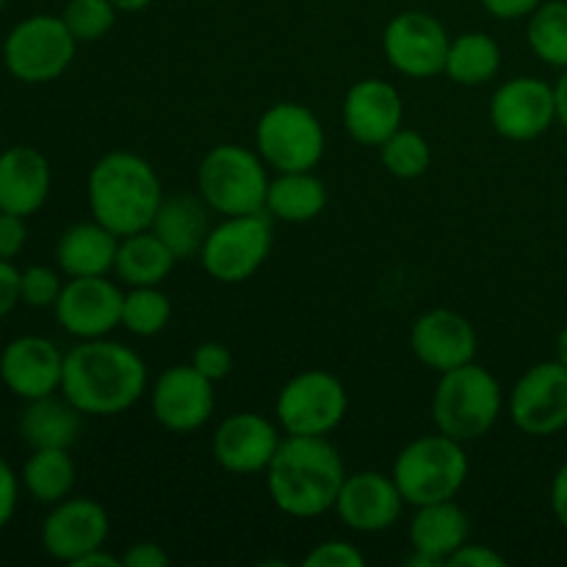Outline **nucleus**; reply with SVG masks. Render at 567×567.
<instances>
[{
    "label": "nucleus",
    "mask_w": 567,
    "mask_h": 567,
    "mask_svg": "<svg viewBox=\"0 0 567 567\" xmlns=\"http://www.w3.org/2000/svg\"><path fill=\"white\" fill-rule=\"evenodd\" d=\"M147 391V365L131 347L109 338L81 341L64 352L61 393L83 415L109 419L131 410Z\"/></svg>",
    "instance_id": "nucleus-1"
},
{
    "label": "nucleus",
    "mask_w": 567,
    "mask_h": 567,
    "mask_svg": "<svg viewBox=\"0 0 567 567\" xmlns=\"http://www.w3.org/2000/svg\"><path fill=\"white\" fill-rule=\"evenodd\" d=\"M347 468L327 437L286 435L266 468V487L288 518H319L336 509Z\"/></svg>",
    "instance_id": "nucleus-2"
},
{
    "label": "nucleus",
    "mask_w": 567,
    "mask_h": 567,
    "mask_svg": "<svg viewBox=\"0 0 567 567\" xmlns=\"http://www.w3.org/2000/svg\"><path fill=\"white\" fill-rule=\"evenodd\" d=\"M86 199L92 219L122 238L153 227L155 214L164 203V188L147 158L114 150L89 172Z\"/></svg>",
    "instance_id": "nucleus-3"
},
{
    "label": "nucleus",
    "mask_w": 567,
    "mask_h": 567,
    "mask_svg": "<svg viewBox=\"0 0 567 567\" xmlns=\"http://www.w3.org/2000/svg\"><path fill=\"white\" fill-rule=\"evenodd\" d=\"M504 410L502 382L480 363L443 371L432 393V421L437 432L460 443L480 441L496 426Z\"/></svg>",
    "instance_id": "nucleus-4"
},
{
    "label": "nucleus",
    "mask_w": 567,
    "mask_h": 567,
    "mask_svg": "<svg viewBox=\"0 0 567 567\" xmlns=\"http://www.w3.org/2000/svg\"><path fill=\"white\" fill-rule=\"evenodd\" d=\"M391 476L410 507L452 502L468 480V454L443 432L415 437L393 460Z\"/></svg>",
    "instance_id": "nucleus-5"
},
{
    "label": "nucleus",
    "mask_w": 567,
    "mask_h": 567,
    "mask_svg": "<svg viewBox=\"0 0 567 567\" xmlns=\"http://www.w3.org/2000/svg\"><path fill=\"white\" fill-rule=\"evenodd\" d=\"M269 166L258 150L241 144H219L205 153L197 169L199 197L214 214L244 216L266 210L269 194Z\"/></svg>",
    "instance_id": "nucleus-6"
},
{
    "label": "nucleus",
    "mask_w": 567,
    "mask_h": 567,
    "mask_svg": "<svg viewBox=\"0 0 567 567\" xmlns=\"http://www.w3.org/2000/svg\"><path fill=\"white\" fill-rule=\"evenodd\" d=\"M3 64L20 83H50L70 70L78 39L64 17L31 14L17 22L3 42Z\"/></svg>",
    "instance_id": "nucleus-7"
},
{
    "label": "nucleus",
    "mask_w": 567,
    "mask_h": 567,
    "mask_svg": "<svg viewBox=\"0 0 567 567\" xmlns=\"http://www.w3.org/2000/svg\"><path fill=\"white\" fill-rule=\"evenodd\" d=\"M255 150L275 172H313L327 150L324 125L302 103H275L255 125Z\"/></svg>",
    "instance_id": "nucleus-8"
},
{
    "label": "nucleus",
    "mask_w": 567,
    "mask_h": 567,
    "mask_svg": "<svg viewBox=\"0 0 567 567\" xmlns=\"http://www.w3.org/2000/svg\"><path fill=\"white\" fill-rule=\"evenodd\" d=\"M275 241L271 216L266 210L244 216H221L216 227H210L199 249V264L214 280L225 286H238L249 280L266 264Z\"/></svg>",
    "instance_id": "nucleus-9"
},
{
    "label": "nucleus",
    "mask_w": 567,
    "mask_h": 567,
    "mask_svg": "<svg viewBox=\"0 0 567 567\" xmlns=\"http://www.w3.org/2000/svg\"><path fill=\"white\" fill-rule=\"evenodd\" d=\"M349 410V393L336 374L321 369L302 371L280 388L275 402L277 424L286 435L327 437Z\"/></svg>",
    "instance_id": "nucleus-10"
},
{
    "label": "nucleus",
    "mask_w": 567,
    "mask_h": 567,
    "mask_svg": "<svg viewBox=\"0 0 567 567\" xmlns=\"http://www.w3.org/2000/svg\"><path fill=\"white\" fill-rule=\"evenodd\" d=\"M452 37L437 17L426 11L408 9L393 17L382 33L385 59L404 78H435L446 70V55Z\"/></svg>",
    "instance_id": "nucleus-11"
},
{
    "label": "nucleus",
    "mask_w": 567,
    "mask_h": 567,
    "mask_svg": "<svg viewBox=\"0 0 567 567\" xmlns=\"http://www.w3.org/2000/svg\"><path fill=\"white\" fill-rule=\"evenodd\" d=\"M509 419L524 435L551 437L567 430V369L546 360L520 374L509 391Z\"/></svg>",
    "instance_id": "nucleus-12"
},
{
    "label": "nucleus",
    "mask_w": 567,
    "mask_h": 567,
    "mask_svg": "<svg viewBox=\"0 0 567 567\" xmlns=\"http://www.w3.org/2000/svg\"><path fill=\"white\" fill-rule=\"evenodd\" d=\"M557 122V92L548 81L518 75L491 97V125L507 142H535Z\"/></svg>",
    "instance_id": "nucleus-13"
},
{
    "label": "nucleus",
    "mask_w": 567,
    "mask_h": 567,
    "mask_svg": "<svg viewBox=\"0 0 567 567\" xmlns=\"http://www.w3.org/2000/svg\"><path fill=\"white\" fill-rule=\"evenodd\" d=\"M122 302L125 291H120L109 275L70 277L61 288L59 302L53 305V313L66 336L92 341V338H109V332L122 327Z\"/></svg>",
    "instance_id": "nucleus-14"
},
{
    "label": "nucleus",
    "mask_w": 567,
    "mask_h": 567,
    "mask_svg": "<svg viewBox=\"0 0 567 567\" xmlns=\"http://www.w3.org/2000/svg\"><path fill=\"white\" fill-rule=\"evenodd\" d=\"M111 535V518L105 507L94 498L75 496L53 504L44 515L39 540L48 557L75 565L94 548H103Z\"/></svg>",
    "instance_id": "nucleus-15"
},
{
    "label": "nucleus",
    "mask_w": 567,
    "mask_h": 567,
    "mask_svg": "<svg viewBox=\"0 0 567 567\" xmlns=\"http://www.w3.org/2000/svg\"><path fill=\"white\" fill-rule=\"evenodd\" d=\"M216 382L199 374L192 363L161 371L153 385V415L166 432L188 435L203 430L216 410Z\"/></svg>",
    "instance_id": "nucleus-16"
},
{
    "label": "nucleus",
    "mask_w": 567,
    "mask_h": 567,
    "mask_svg": "<svg viewBox=\"0 0 567 567\" xmlns=\"http://www.w3.org/2000/svg\"><path fill=\"white\" fill-rule=\"evenodd\" d=\"M280 443V426L247 410V413H233L221 421L210 441V452L216 463L230 474L252 476L266 474Z\"/></svg>",
    "instance_id": "nucleus-17"
},
{
    "label": "nucleus",
    "mask_w": 567,
    "mask_h": 567,
    "mask_svg": "<svg viewBox=\"0 0 567 567\" xmlns=\"http://www.w3.org/2000/svg\"><path fill=\"white\" fill-rule=\"evenodd\" d=\"M64 352L50 338L20 336L0 352V382L22 402L61 393Z\"/></svg>",
    "instance_id": "nucleus-18"
},
{
    "label": "nucleus",
    "mask_w": 567,
    "mask_h": 567,
    "mask_svg": "<svg viewBox=\"0 0 567 567\" xmlns=\"http://www.w3.org/2000/svg\"><path fill=\"white\" fill-rule=\"evenodd\" d=\"M404 509V496L399 493L393 476L380 471H358L347 474L338 493L336 513L347 529L360 535L388 532Z\"/></svg>",
    "instance_id": "nucleus-19"
},
{
    "label": "nucleus",
    "mask_w": 567,
    "mask_h": 567,
    "mask_svg": "<svg viewBox=\"0 0 567 567\" xmlns=\"http://www.w3.org/2000/svg\"><path fill=\"white\" fill-rule=\"evenodd\" d=\"M410 349L426 369L452 371L476 358V332L465 316L435 308L421 313L410 327Z\"/></svg>",
    "instance_id": "nucleus-20"
},
{
    "label": "nucleus",
    "mask_w": 567,
    "mask_h": 567,
    "mask_svg": "<svg viewBox=\"0 0 567 567\" xmlns=\"http://www.w3.org/2000/svg\"><path fill=\"white\" fill-rule=\"evenodd\" d=\"M343 127L363 147H380L402 127L404 103L393 83L363 78L343 97Z\"/></svg>",
    "instance_id": "nucleus-21"
},
{
    "label": "nucleus",
    "mask_w": 567,
    "mask_h": 567,
    "mask_svg": "<svg viewBox=\"0 0 567 567\" xmlns=\"http://www.w3.org/2000/svg\"><path fill=\"white\" fill-rule=\"evenodd\" d=\"M53 172L37 147L14 144L0 153V210L33 216L48 203Z\"/></svg>",
    "instance_id": "nucleus-22"
},
{
    "label": "nucleus",
    "mask_w": 567,
    "mask_h": 567,
    "mask_svg": "<svg viewBox=\"0 0 567 567\" xmlns=\"http://www.w3.org/2000/svg\"><path fill=\"white\" fill-rule=\"evenodd\" d=\"M120 236L97 219L78 221L55 244V266L64 277H105L114 271Z\"/></svg>",
    "instance_id": "nucleus-23"
},
{
    "label": "nucleus",
    "mask_w": 567,
    "mask_h": 567,
    "mask_svg": "<svg viewBox=\"0 0 567 567\" xmlns=\"http://www.w3.org/2000/svg\"><path fill=\"white\" fill-rule=\"evenodd\" d=\"M468 515L452 502H435L424 504V507H415L413 520H410V546L413 551L430 557L437 567L446 565V559L452 557L457 548H463L468 543Z\"/></svg>",
    "instance_id": "nucleus-24"
},
{
    "label": "nucleus",
    "mask_w": 567,
    "mask_h": 567,
    "mask_svg": "<svg viewBox=\"0 0 567 567\" xmlns=\"http://www.w3.org/2000/svg\"><path fill=\"white\" fill-rule=\"evenodd\" d=\"M83 413L61 393L31 399L20 415V437L31 449H72L81 435Z\"/></svg>",
    "instance_id": "nucleus-25"
},
{
    "label": "nucleus",
    "mask_w": 567,
    "mask_h": 567,
    "mask_svg": "<svg viewBox=\"0 0 567 567\" xmlns=\"http://www.w3.org/2000/svg\"><path fill=\"white\" fill-rule=\"evenodd\" d=\"M208 210L210 208L205 205L203 197L197 199L181 194V197L164 199L150 230L175 252L177 260L194 258V255H199L205 236L210 230Z\"/></svg>",
    "instance_id": "nucleus-26"
},
{
    "label": "nucleus",
    "mask_w": 567,
    "mask_h": 567,
    "mask_svg": "<svg viewBox=\"0 0 567 567\" xmlns=\"http://www.w3.org/2000/svg\"><path fill=\"white\" fill-rule=\"evenodd\" d=\"M175 252L153 230H138L120 238L114 275L127 288L161 286L175 269Z\"/></svg>",
    "instance_id": "nucleus-27"
},
{
    "label": "nucleus",
    "mask_w": 567,
    "mask_h": 567,
    "mask_svg": "<svg viewBox=\"0 0 567 567\" xmlns=\"http://www.w3.org/2000/svg\"><path fill=\"white\" fill-rule=\"evenodd\" d=\"M327 208V186L313 172H277L266 194V214L288 225L313 221Z\"/></svg>",
    "instance_id": "nucleus-28"
},
{
    "label": "nucleus",
    "mask_w": 567,
    "mask_h": 567,
    "mask_svg": "<svg viewBox=\"0 0 567 567\" xmlns=\"http://www.w3.org/2000/svg\"><path fill=\"white\" fill-rule=\"evenodd\" d=\"M78 471L70 457V449H33L31 457L22 465V491L37 504L53 507L72 496Z\"/></svg>",
    "instance_id": "nucleus-29"
},
{
    "label": "nucleus",
    "mask_w": 567,
    "mask_h": 567,
    "mask_svg": "<svg viewBox=\"0 0 567 567\" xmlns=\"http://www.w3.org/2000/svg\"><path fill=\"white\" fill-rule=\"evenodd\" d=\"M498 70H502V48L487 33L468 31L449 44L443 75H449L460 86H482L493 81Z\"/></svg>",
    "instance_id": "nucleus-30"
},
{
    "label": "nucleus",
    "mask_w": 567,
    "mask_h": 567,
    "mask_svg": "<svg viewBox=\"0 0 567 567\" xmlns=\"http://www.w3.org/2000/svg\"><path fill=\"white\" fill-rule=\"evenodd\" d=\"M526 39L543 64L567 70V0H543L529 14Z\"/></svg>",
    "instance_id": "nucleus-31"
},
{
    "label": "nucleus",
    "mask_w": 567,
    "mask_h": 567,
    "mask_svg": "<svg viewBox=\"0 0 567 567\" xmlns=\"http://www.w3.org/2000/svg\"><path fill=\"white\" fill-rule=\"evenodd\" d=\"M172 302L158 286L131 288L122 302V327L136 338H153L169 327Z\"/></svg>",
    "instance_id": "nucleus-32"
},
{
    "label": "nucleus",
    "mask_w": 567,
    "mask_h": 567,
    "mask_svg": "<svg viewBox=\"0 0 567 567\" xmlns=\"http://www.w3.org/2000/svg\"><path fill=\"white\" fill-rule=\"evenodd\" d=\"M380 161L388 175L399 177V181H415L432 164L430 142L419 131L399 127L391 138L380 144Z\"/></svg>",
    "instance_id": "nucleus-33"
},
{
    "label": "nucleus",
    "mask_w": 567,
    "mask_h": 567,
    "mask_svg": "<svg viewBox=\"0 0 567 567\" xmlns=\"http://www.w3.org/2000/svg\"><path fill=\"white\" fill-rule=\"evenodd\" d=\"M116 14L120 11L111 0H66L64 11H61L78 44L100 42L103 37H109L111 28L116 25Z\"/></svg>",
    "instance_id": "nucleus-34"
},
{
    "label": "nucleus",
    "mask_w": 567,
    "mask_h": 567,
    "mask_svg": "<svg viewBox=\"0 0 567 567\" xmlns=\"http://www.w3.org/2000/svg\"><path fill=\"white\" fill-rule=\"evenodd\" d=\"M61 269H50V266H28L20 275V299L28 308H53L61 297Z\"/></svg>",
    "instance_id": "nucleus-35"
},
{
    "label": "nucleus",
    "mask_w": 567,
    "mask_h": 567,
    "mask_svg": "<svg viewBox=\"0 0 567 567\" xmlns=\"http://www.w3.org/2000/svg\"><path fill=\"white\" fill-rule=\"evenodd\" d=\"M305 567H365V557L358 546L347 540H327L319 543L313 551L305 554Z\"/></svg>",
    "instance_id": "nucleus-36"
},
{
    "label": "nucleus",
    "mask_w": 567,
    "mask_h": 567,
    "mask_svg": "<svg viewBox=\"0 0 567 567\" xmlns=\"http://www.w3.org/2000/svg\"><path fill=\"white\" fill-rule=\"evenodd\" d=\"M192 365L210 382H221L233 371V352L219 341H205L194 349Z\"/></svg>",
    "instance_id": "nucleus-37"
},
{
    "label": "nucleus",
    "mask_w": 567,
    "mask_h": 567,
    "mask_svg": "<svg viewBox=\"0 0 567 567\" xmlns=\"http://www.w3.org/2000/svg\"><path fill=\"white\" fill-rule=\"evenodd\" d=\"M25 244H28L25 216L6 214V210H0V258L14 260L17 255L25 249Z\"/></svg>",
    "instance_id": "nucleus-38"
},
{
    "label": "nucleus",
    "mask_w": 567,
    "mask_h": 567,
    "mask_svg": "<svg viewBox=\"0 0 567 567\" xmlns=\"http://www.w3.org/2000/svg\"><path fill=\"white\" fill-rule=\"evenodd\" d=\"M20 476L14 474V468L9 465V460L0 457V532L11 524L17 513V504H20Z\"/></svg>",
    "instance_id": "nucleus-39"
},
{
    "label": "nucleus",
    "mask_w": 567,
    "mask_h": 567,
    "mask_svg": "<svg viewBox=\"0 0 567 567\" xmlns=\"http://www.w3.org/2000/svg\"><path fill=\"white\" fill-rule=\"evenodd\" d=\"M446 565L449 567H504L507 565V559H504L502 554L491 546L465 543L463 548H457V551L446 559Z\"/></svg>",
    "instance_id": "nucleus-40"
},
{
    "label": "nucleus",
    "mask_w": 567,
    "mask_h": 567,
    "mask_svg": "<svg viewBox=\"0 0 567 567\" xmlns=\"http://www.w3.org/2000/svg\"><path fill=\"white\" fill-rule=\"evenodd\" d=\"M20 275L22 271L17 269L11 260L0 258V319L9 316L17 305L22 302L20 299Z\"/></svg>",
    "instance_id": "nucleus-41"
},
{
    "label": "nucleus",
    "mask_w": 567,
    "mask_h": 567,
    "mask_svg": "<svg viewBox=\"0 0 567 567\" xmlns=\"http://www.w3.org/2000/svg\"><path fill=\"white\" fill-rule=\"evenodd\" d=\"M169 565V554L158 543H133L125 554H122V567H166Z\"/></svg>",
    "instance_id": "nucleus-42"
},
{
    "label": "nucleus",
    "mask_w": 567,
    "mask_h": 567,
    "mask_svg": "<svg viewBox=\"0 0 567 567\" xmlns=\"http://www.w3.org/2000/svg\"><path fill=\"white\" fill-rule=\"evenodd\" d=\"M543 0H482L487 14L496 20H524V17L535 14V9Z\"/></svg>",
    "instance_id": "nucleus-43"
},
{
    "label": "nucleus",
    "mask_w": 567,
    "mask_h": 567,
    "mask_svg": "<svg viewBox=\"0 0 567 567\" xmlns=\"http://www.w3.org/2000/svg\"><path fill=\"white\" fill-rule=\"evenodd\" d=\"M551 509L554 518L559 520V526L567 532V463L559 465L557 476L551 482Z\"/></svg>",
    "instance_id": "nucleus-44"
},
{
    "label": "nucleus",
    "mask_w": 567,
    "mask_h": 567,
    "mask_svg": "<svg viewBox=\"0 0 567 567\" xmlns=\"http://www.w3.org/2000/svg\"><path fill=\"white\" fill-rule=\"evenodd\" d=\"M72 567H122V557H114V554L105 551L103 548H94V551H89L86 557L78 559Z\"/></svg>",
    "instance_id": "nucleus-45"
},
{
    "label": "nucleus",
    "mask_w": 567,
    "mask_h": 567,
    "mask_svg": "<svg viewBox=\"0 0 567 567\" xmlns=\"http://www.w3.org/2000/svg\"><path fill=\"white\" fill-rule=\"evenodd\" d=\"M554 92H557V122L567 131V70H563L559 81L554 83Z\"/></svg>",
    "instance_id": "nucleus-46"
},
{
    "label": "nucleus",
    "mask_w": 567,
    "mask_h": 567,
    "mask_svg": "<svg viewBox=\"0 0 567 567\" xmlns=\"http://www.w3.org/2000/svg\"><path fill=\"white\" fill-rule=\"evenodd\" d=\"M116 6V11H125V14H136V11L147 9L153 0H111Z\"/></svg>",
    "instance_id": "nucleus-47"
},
{
    "label": "nucleus",
    "mask_w": 567,
    "mask_h": 567,
    "mask_svg": "<svg viewBox=\"0 0 567 567\" xmlns=\"http://www.w3.org/2000/svg\"><path fill=\"white\" fill-rule=\"evenodd\" d=\"M557 360L567 369V327L557 336Z\"/></svg>",
    "instance_id": "nucleus-48"
},
{
    "label": "nucleus",
    "mask_w": 567,
    "mask_h": 567,
    "mask_svg": "<svg viewBox=\"0 0 567 567\" xmlns=\"http://www.w3.org/2000/svg\"><path fill=\"white\" fill-rule=\"evenodd\" d=\"M3 6H6V0H0V11H3Z\"/></svg>",
    "instance_id": "nucleus-49"
},
{
    "label": "nucleus",
    "mask_w": 567,
    "mask_h": 567,
    "mask_svg": "<svg viewBox=\"0 0 567 567\" xmlns=\"http://www.w3.org/2000/svg\"><path fill=\"white\" fill-rule=\"evenodd\" d=\"M0 61H3V50H0Z\"/></svg>",
    "instance_id": "nucleus-50"
}]
</instances>
